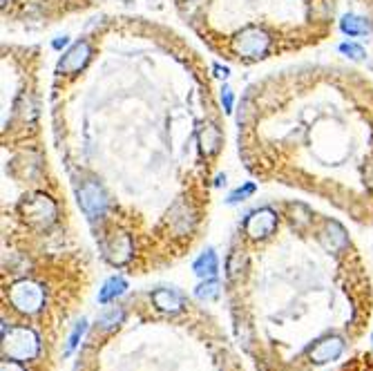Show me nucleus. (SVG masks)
I'll return each mask as SVG.
<instances>
[{
	"mask_svg": "<svg viewBox=\"0 0 373 371\" xmlns=\"http://www.w3.org/2000/svg\"><path fill=\"white\" fill-rule=\"evenodd\" d=\"M340 52L346 54L348 58H353V60L365 58V49L360 47V45H353V43H342V45H340Z\"/></svg>",
	"mask_w": 373,
	"mask_h": 371,
	"instance_id": "19",
	"label": "nucleus"
},
{
	"mask_svg": "<svg viewBox=\"0 0 373 371\" xmlns=\"http://www.w3.org/2000/svg\"><path fill=\"white\" fill-rule=\"evenodd\" d=\"M9 302L22 315L39 313L45 304V289L34 280H18L9 289Z\"/></svg>",
	"mask_w": 373,
	"mask_h": 371,
	"instance_id": "2",
	"label": "nucleus"
},
{
	"mask_svg": "<svg viewBox=\"0 0 373 371\" xmlns=\"http://www.w3.org/2000/svg\"><path fill=\"white\" fill-rule=\"evenodd\" d=\"M123 318H126L123 308L112 306V308H107V311H103V313L99 315V325H101L105 331H112V329H116L118 325L123 323Z\"/></svg>",
	"mask_w": 373,
	"mask_h": 371,
	"instance_id": "16",
	"label": "nucleus"
},
{
	"mask_svg": "<svg viewBox=\"0 0 373 371\" xmlns=\"http://www.w3.org/2000/svg\"><path fill=\"white\" fill-rule=\"evenodd\" d=\"M152 304L163 313H177V311H182L184 298L172 289H156L152 293Z\"/></svg>",
	"mask_w": 373,
	"mask_h": 371,
	"instance_id": "11",
	"label": "nucleus"
},
{
	"mask_svg": "<svg viewBox=\"0 0 373 371\" xmlns=\"http://www.w3.org/2000/svg\"><path fill=\"white\" fill-rule=\"evenodd\" d=\"M126 289H128V282L123 278H110L103 284V289L99 291V302L101 304L112 302L114 298H118V295H123Z\"/></svg>",
	"mask_w": 373,
	"mask_h": 371,
	"instance_id": "14",
	"label": "nucleus"
},
{
	"mask_svg": "<svg viewBox=\"0 0 373 371\" xmlns=\"http://www.w3.org/2000/svg\"><path fill=\"white\" fill-rule=\"evenodd\" d=\"M222 103H224L226 112H231V110H233V90H231V88H224V92H222Z\"/></svg>",
	"mask_w": 373,
	"mask_h": 371,
	"instance_id": "22",
	"label": "nucleus"
},
{
	"mask_svg": "<svg viewBox=\"0 0 373 371\" xmlns=\"http://www.w3.org/2000/svg\"><path fill=\"white\" fill-rule=\"evenodd\" d=\"M41 351L39 333L29 327H14L3 336V356L11 360H34Z\"/></svg>",
	"mask_w": 373,
	"mask_h": 371,
	"instance_id": "1",
	"label": "nucleus"
},
{
	"mask_svg": "<svg viewBox=\"0 0 373 371\" xmlns=\"http://www.w3.org/2000/svg\"><path fill=\"white\" fill-rule=\"evenodd\" d=\"M0 5H3V7H5V5H7V0H3V3H0Z\"/></svg>",
	"mask_w": 373,
	"mask_h": 371,
	"instance_id": "26",
	"label": "nucleus"
},
{
	"mask_svg": "<svg viewBox=\"0 0 373 371\" xmlns=\"http://www.w3.org/2000/svg\"><path fill=\"white\" fill-rule=\"evenodd\" d=\"M369 183L373 186V166H371V170H369Z\"/></svg>",
	"mask_w": 373,
	"mask_h": 371,
	"instance_id": "25",
	"label": "nucleus"
},
{
	"mask_svg": "<svg viewBox=\"0 0 373 371\" xmlns=\"http://www.w3.org/2000/svg\"><path fill=\"white\" fill-rule=\"evenodd\" d=\"M0 371H27L20 365V360H11V358H5L3 365H0Z\"/></svg>",
	"mask_w": 373,
	"mask_h": 371,
	"instance_id": "21",
	"label": "nucleus"
},
{
	"mask_svg": "<svg viewBox=\"0 0 373 371\" xmlns=\"http://www.w3.org/2000/svg\"><path fill=\"white\" fill-rule=\"evenodd\" d=\"M105 257L110 259L112 264H126L128 259L132 257V242L130 235L123 233H114L110 240L105 244Z\"/></svg>",
	"mask_w": 373,
	"mask_h": 371,
	"instance_id": "9",
	"label": "nucleus"
},
{
	"mask_svg": "<svg viewBox=\"0 0 373 371\" xmlns=\"http://www.w3.org/2000/svg\"><path fill=\"white\" fill-rule=\"evenodd\" d=\"M219 143H222V134H219L217 128L212 126V123H206V126H201V130H199V145H201V152H203V155L217 152Z\"/></svg>",
	"mask_w": 373,
	"mask_h": 371,
	"instance_id": "12",
	"label": "nucleus"
},
{
	"mask_svg": "<svg viewBox=\"0 0 373 371\" xmlns=\"http://www.w3.org/2000/svg\"><path fill=\"white\" fill-rule=\"evenodd\" d=\"M192 271L199 275V278H215L219 271V262H217V255H215L212 251H206L203 255H199L195 259V264H192Z\"/></svg>",
	"mask_w": 373,
	"mask_h": 371,
	"instance_id": "13",
	"label": "nucleus"
},
{
	"mask_svg": "<svg viewBox=\"0 0 373 371\" xmlns=\"http://www.w3.org/2000/svg\"><path fill=\"white\" fill-rule=\"evenodd\" d=\"M340 27L348 36H365V34H369V22L362 16H355V14H346L342 18V22H340Z\"/></svg>",
	"mask_w": 373,
	"mask_h": 371,
	"instance_id": "15",
	"label": "nucleus"
},
{
	"mask_svg": "<svg viewBox=\"0 0 373 371\" xmlns=\"http://www.w3.org/2000/svg\"><path fill=\"white\" fill-rule=\"evenodd\" d=\"M195 295L199 300H215L219 295V282L215 278H208L206 282H201L195 289Z\"/></svg>",
	"mask_w": 373,
	"mask_h": 371,
	"instance_id": "17",
	"label": "nucleus"
},
{
	"mask_svg": "<svg viewBox=\"0 0 373 371\" xmlns=\"http://www.w3.org/2000/svg\"><path fill=\"white\" fill-rule=\"evenodd\" d=\"M215 74H217L219 79H226V77H228V70H226V67H219V65H215Z\"/></svg>",
	"mask_w": 373,
	"mask_h": 371,
	"instance_id": "23",
	"label": "nucleus"
},
{
	"mask_svg": "<svg viewBox=\"0 0 373 371\" xmlns=\"http://www.w3.org/2000/svg\"><path fill=\"white\" fill-rule=\"evenodd\" d=\"M79 202H81V208L86 210V215L90 217H101L107 208V197L96 181L83 183V188L79 193Z\"/></svg>",
	"mask_w": 373,
	"mask_h": 371,
	"instance_id": "6",
	"label": "nucleus"
},
{
	"mask_svg": "<svg viewBox=\"0 0 373 371\" xmlns=\"http://www.w3.org/2000/svg\"><path fill=\"white\" fill-rule=\"evenodd\" d=\"M271 36L262 27H244L233 39V52L244 58H259L269 52Z\"/></svg>",
	"mask_w": 373,
	"mask_h": 371,
	"instance_id": "4",
	"label": "nucleus"
},
{
	"mask_svg": "<svg viewBox=\"0 0 373 371\" xmlns=\"http://www.w3.org/2000/svg\"><path fill=\"white\" fill-rule=\"evenodd\" d=\"M92 56V49L86 41H81V43H74L72 45L65 56L61 58V63H58V72H63V74H74V72H81L83 67L88 65V60Z\"/></svg>",
	"mask_w": 373,
	"mask_h": 371,
	"instance_id": "7",
	"label": "nucleus"
},
{
	"mask_svg": "<svg viewBox=\"0 0 373 371\" xmlns=\"http://www.w3.org/2000/svg\"><path fill=\"white\" fill-rule=\"evenodd\" d=\"M255 193V183H246L244 188H237L231 197H228V204H235V202H242L244 197H248V195H252Z\"/></svg>",
	"mask_w": 373,
	"mask_h": 371,
	"instance_id": "20",
	"label": "nucleus"
},
{
	"mask_svg": "<svg viewBox=\"0 0 373 371\" xmlns=\"http://www.w3.org/2000/svg\"><path fill=\"white\" fill-rule=\"evenodd\" d=\"M88 331V323L86 320H81V323L74 327V331H72V336H69V340H67V347H65V356H72V351H74L76 347H79V342H81V338H83V333Z\"/></svg>",
	"mask_w": 373,
	"mask_h": 371,
	"instance_id": "18",
	"label": "nucleus"
},
{
	"mask_svg": "<svg viewBox=\"0 0 373 371\" xmlns=\"http://www.w3.org/2000/svg\"><path fill=\"white\" fill-rule=\"evenodd\" d=\"M246 235L252 240H264L278 228V213L273 208H259L255 213H250L246 219Z\"/></svg>",
	"mask_w": 373,
	"mask_h": 371,
	"instance_id": "5",
	"label": "nucleus"
},
{
	"mask_svg": "<svg viewBox=\"0 0 373 371\" xmlns=\"http://www.w3.org/2000/svg\"><path fill=\"white\" fill-rule=\"evenodd\" d=\"M320 242L327 251L335 253L344 249V246L348 244V237H346V230L338 224V221H327L324 224V230L320 233Z\"/></svg>",
	"mask_w": 373,
	"mask_h": 371,
	"instance_id": "10",
	"label": "nucleus"
},
{
	"mask_svg": "<svg viewBox=\"0 0 373 371\" xmlns=\"http://www.w3.org/2000/svg\"><path fill=\"white\" fill-rule=\"evenodd\" d=\"M65 45H67L65 36H63V39H56V41H54V47H56V49H61V47H65Z\"/></svg>",
	"mask_w": 373,
	"mask_h": 371,
	"instance_id": "24",
	"label": "nucleus"
},
{
	"mask_svg": "<svg viewBox=\"0 0 373 371\" xmlns=\"http://www.w3.org/2000/svg\"><path fill=\"white\" fill-rule=\"evenodd\" d=\"M342 351H344V340L338 338V336H331V338L320 340L316 347L311 349L308 356H311V360L316 365H327V363L338 360Z\"/></svg>",
	"mask_w": 373,
	"mask_h": 371,
	"instance_id": "8",
	"label": "nucleus"
},
{
	"mask_svg": "<svg viewBox=\"0 0 373 371\" xmlns=\"http://www.w3.org/2000/svg\"><path fill=\"white\" fill-rule=\"evenodd\" d=\"M20 213L32 226L47 228V226H52L56 219V204L43 193H34L20 204Z\"/></svg>",
	"mask_w": 373,
	"mask_h": 371,
	"instance_id": "3",
	"label": "nucleus"
}]
</instances>
